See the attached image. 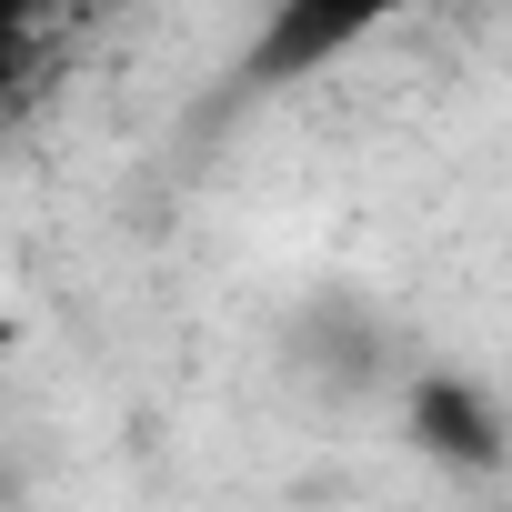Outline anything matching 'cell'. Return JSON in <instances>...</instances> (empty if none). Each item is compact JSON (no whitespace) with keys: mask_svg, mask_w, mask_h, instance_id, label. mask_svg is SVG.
<instances>
[{"mask_svg":"<svg viewBox=\"0 0 512 512\" xmlns=\"http://www.w3.org/2000/svg\"><path fill=\"white\" fill-rule=\"evenodd\" d=\"M402 422H412V442L432 452V462H452V472H492L502 452H512V432H502V412L472 392V382H412V402H402Z\"/></svg>","mask_w":512,"mask_h":512,"instance_id":"cell-1","label":"cell"},{"mask_svg":"<svg viewBox=\"0 0 512 512\" xmlns=\"http://www.w3.org/2000/svg\"><path fill=\"white\" fill-rule=\"evenodd\" d=\"M11 342H21V332H11V322H0V362H11Z\"/></svg>","mask_w":512,"mask_h":512,"instance_id":"cell-2","label":"cell"}]
</instances>
